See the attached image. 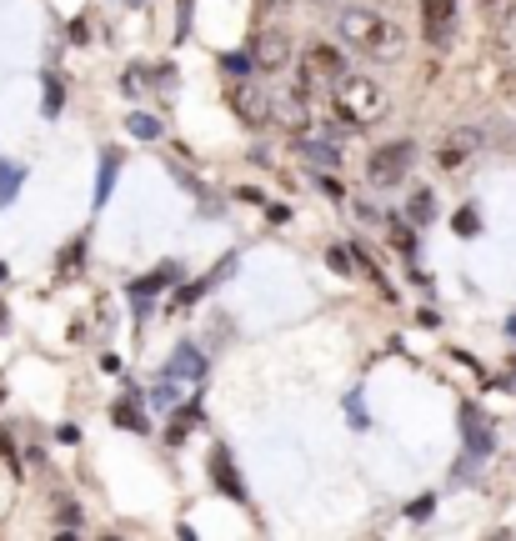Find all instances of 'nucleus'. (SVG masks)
<instances>
[{
  "mask_svg": "<svg viewBox=\"0 0 516 541\" xmlns=\"http://www.w3.org/2000/svg\"><path fill=\"white\" fill-rule=\"evenodd\" d=\"M331 106L346 126L366 131V126H381L391 116V96L376 76H361V71H346L336 86H331Z\"/></svg>",
  "mask_w": 516,
  "mask_h": 541,
  "instance_id": "1",
  "label": "nucleus"
},
{
  "mask_svg": "<svg viewBox=\"0 0 516 541\" xmlns=\"http://www.w3.org/2000/svg\"><path fill=\"white\" fill-rule=\"evenodd\" d=\"M396 246H401L406 256H416V236H406V226H396Z\"/></svg>",
  "mask_w": 516,
  "mask_h": 541,
  "instance_id": "27",
  "label": "nucleus"
},
{
  "mask_svg": "<svg viewBox=\"0 0 516 541\" xmlns=\"http://www.w3.org/2000/svg\"><path fill=\"white\" fill-rule=\"evenodd\" d=\"M406 216H411V226H426V221L436 216V196H431L426 186H416L411 201H406Z\"/></svg>",
  "mask_w": 516,
  "mask_h": 541,
  "instance_id": "13",
  "label": "nucleus"
},
{
  "mask_svg": "<svg viewBox=\"0 0 516 541\" xmlns=\"http://www.w3.org/2000/svg\"><path fill=\"white\" fill-rule=\"evenodd\" d=\"M236 116H241L246 126H266V121H271V101H266L261 91H251V96H236Z\"/></svg>",
  "mask_w": 516,
  "mask_h": 541,
  "instance_id": "10",
  "label": "nucleus"
},
{
  "mask_svg": "<svg viewBox=\"0 0 516 541\" xmlns=\"http://www.w3.org/2000/svg\"><path fill=\"white\" fill-rule=\"evenodd\" d=\"M481 6H491V0H481Z\"/></svg>",
  "mask_w": 516,
  "mask_h": 541,
  "instance_id": "30",
  "label": "nucleus"
},
{
  "mask_svg": "<svg viewBox=\"0 0 516 541\" xmlns=\"http://www.w3.org/2000/svg\"><path fill=\"white\" fill-rule=\"evenodd\" d=\"M221 66H226L231 76H246V71H256V56H251V51H246V56H226Z\"/></svg>",
  "mask_w": 516,
  "mask_h": 541,
  "instance_id": "21",
  "label": "nucleus"
},
{
  "mask_svg": "<svg viewBox=\"0 0 516 541\" xmlns=\"http://www.w3.org/2000/svg\"><path fill=\"white\" fill-rule=\"evenodd\" d=\"M451 26H456V0H421V31L431 41H446Z\"/></svg>",
  "mask_w": 516,
  "mask_h": 541,
  "instance_id": "7",
  "label": "nucleus"
},
{
  "mask_svg": "<svg viewBox=\"0 0 516 541\" xmlns=\"http://www.w3.org/2000/svg\"><path fill=\"white\" fill-rule=\"evenodd\" d=\"M341 41H346L351 51L371 56V61H386V56L401 51L406 36H401L396 21H386L381 11H371V6H351V11L341 16Z\"/></svg>",
  "mask_w": 516,
  "mask_h": 541,
  "instance_id": "2",
  "label": "nucleus"
},
{
  "mask_svg": "<svg viewBox=\"0 0 516 541\" xmlns=\"http://www.w3.org/2000/svg\"><path fill=\"white\" fill-rule=\"evenodd\" d=\"M251 56H256V71H286L291 66V31H261L251 41Z\"/></svg>",
  "mask_w": 516,
  "mask_h": 541,
  "instance_id": "5",
  "label": "nucleus"
},
{
  "mask_svg": "<svg viewBox=\"0 0 516 541\" xmlns=\"http://www.w3.org/2000/svg\"><path fill=\"white\" fill-rule=\"evenodd\" d=\"M256 6H261V11H286L291 0H256Z\"/></svg>",
  "mask_w": 516,
  "mask_h": 541,
  "instance_id": "28",
  "label": "nucleus"
},
{
  "mask_svg": "<svg viewBox=\"0 0 516 541\" xmlns=\"http://www.w3.org/2000/svg\"><path fill=\"white\" fill-rule=\"evenodd\" d=\"M166 376H191V381H201V376H206V356H201L196 346H181V351L171 356Z\"/></svg>",
  "mask_w": 516,
  "mask_h": 541,
  "instance_id": "9",
  "label": "nucleus"
},
{
  "mask_svg": "<svg viewBox=\"0 0 516 541\" xmlns=\"http://www.w3.org/2000/svg\"><path fill=\"white\" fill-rule=\"evenodd\" d=\"M431 511H436V501H431V496H421V501H411V506H406V516H411V521H426Z\"/></svg>",
  "mask_w": 516,
  "mask_h": 541,
  "instance_id": "23",
  "label": "nucleus"
},
{
  "mask_svg": "<svg viewBox=\"0 0 516 541\" xmlns=\"http://www.w3.org/2000/svg\"><path fill=\"white\" fill-rule=\"evenodd\" d=\"M126 126H131V136H141V141H156V136H161V121H151V116H131Z\"/></svg>",
  "mask_w": 516,
  "mask_h": 541,
  "instance_id": "19",
  "label": "nucleus"
},
{
  "mask_svg": "<svg viewBox=\"0 0 516 541\" xmlns=\"http://www.w3.org/2000/svg\"><path fill=\"white\" fill-rule=\"evenodd\" d=\"M456 231H461V236H476V211H471V206L456 211Z\"/></svg>",
  "mask_w": 516,
  "mask_h": 541,
  "instance_id": "24",
  "label": "nucleus"
},
{
  "mask_svg": "<svg viewBox=\"0 0 516 541\" xmlns=\"http://www.w3.org/2000/svg\"><path fill=\"white\" fill-rule=\"evenodd\" d=\"M56 516H61V526H81V511H76L71 501H61V506H56Z\"/></svg>",
  "mask_w": 516,
  "mask_h": 541,
  "instance_id": "25",
  "label": "nucleus"
},
{
  "mask_svg": "<svg viewBox=\"0 0 516 541\" xmlns=\"http://www.w3.org/2000/svg\"><path fill=\"white\" fill-rule=\"evenodd\" d=\"M111 416H116V426H131V431H146V421H141V411H136L131 401H116V406H111Z\"/></svg>",
  "mask_w": 516,
  "mask_h": 541,
  "instance_id": "18",
  "label": "nucleus"
},
{
  "mask_svg": "<svg viewBox=\"0 0 516 541\" xmlns=\"http://www.w3.org/2000/svg\"><path fill=\"white\" fill-rule=\"evenodd\" d=\"M326 261H331V271L351 276V251H346V246H331V251H326Z\"/></svg>",
  "mask_w": 516,
  "mask_h": 541,
  "instance_id": "22",
  "label": "nucleus"
},
{
  "mask_svg": "<svg viewBox=\"0 0 516 541\" xmlns=\"http://www.w3.org/2000/svg\"><path fill=\"white\" fill-rule=\"evenodd\" d=\"M61 101H66L61 81H56V76H46V116H61Z\"/></svg>",
  "mask_w": 516,
  "mask_h": 541,
  "instance_id": "20",
  "label": "nucleus"
},
{
  "mask_svg": "<svg viewBox=\"0 0 516 541\" xmlns=\"http://www.w3.org/2000/svg\"><path fill=\"white\" fill-rule=\"evenodd\" d=\"M476 151H481V131H476V126L446 131V136H441V146H436V166H441V171H461Z\"/></svg>",
  "mask_w": 516,
  "mask_h": 541,
  "instance_id": "4",
  "label": "nucleus"
},
{
  "mask_svg": "<svg viewBox=\"0 0 516 541\" xmlns=\"http://www.w3.org/2000/svg\"><path fill=\"white\" fill-rule=\"evenodd\" d=\"M301 156L316 161V166H341V146H336V141H311V136H306V141H301Z\"/></svg>",
  "mask_w": 516,
  "mask_h": 541,
  "instance_id": "12",
  "label": "nucleus"
},
{
  "mask_svg": "<svg viewBox=\"0 0 516 541\" xmlns=\"http://www.w3.org/2000/svg\"><path fill=\"white\" fill-rule=\"evenodd\" d=\"M411 166H416V146H411V141H391V146L371 151L366 181H371V186H401V181L411 176Z\"/></svg>",
  "mask_w": 516,
  "mask_h": 541,
  "instance_id": "3",
  "label": "nucleus"
},
{
  "mask_svg": "<svg viewBox=\"0 0 516 541\" xmlns=\"http://www.w3.org/2000/svg\"><path fill=\"white\" fill-rule=\"evenodd\" d=\"M211 466H216V481H221V491L241 501L246 491H241V481H236V466H231V451H226V446H216V451H211Z\"/></svg>",
  "mask_w": 516,
  "mask_h": 541,
  "instance_id": "11",
  "label": "nucleus"
},
{
  "mask_svg": "<svg viewBox=\"0 0 516 541\" xmlns=\"http://www.w3.org/2000/svg\"><path fill=\"white\" fill-rule=\"evenodd\" d=\"M176 271H181V266H176V261H166V266H156V276H146V281H136L131 291H136V296H151V291H161L166 281H176Z\"/></svg>",
  "mask_w": 516,
  "mask_h": 541,
  "instance_id": "16",
  "label": "nucleus"
},
{
  "mask_svg": "<svg viewBox=\"0 0 516 541\" xmlns=\"http://www.w3.org/2000/svg\"><path fill=\"white\" fill-rule=\"evenodd\" d=\"M21 181H26V166H0V211H6V206L16 201Z\"/></svg>",
  "mask_w": 516,
  "mask_h": 541,
  "instance_id": "15",
  "label": "nucleus"
},
{
  "mask_svg": "<svg viewBox=\"0 0 516 541\" xmlns=\"http://www.w3.org/2000/svg\"><path fill=\"white\" fill-rule=\"evenodd\" d=\"M116 171H121V161L106 156V161H101V181H96V206H106V196H111V186H116Z\"/></svg>",
  "mask_w": 516,
  "mask_h": 541,
  "instance_id": "17",
  "label": "nucleus"
},
{
  "mask_svg": "<svg viewBox=\"0 0 516 541\" xmlns=\"http://www.w3.org/2000/svg\"><path fill=\"white\" fill-rule=\"evenodd\" d=\"M501 61H506V71H511V81H516V6L506 11V21H501Z\"/></svg>",
  "mask_w": 516,
  "mask_h": 541,
  "instance_id": "14",
  "label": "nucleus"
},
{
  "mask_svg": "<svg viewBox=\"0 0 516 541\" xmlns=\"http://www.w3.org/2000/svg\"><path fill=\"white\" fill-rule=\"evenodd\" d=\"M276 116H281V126H286V131H296V136H306V131H311V111H306V101H301V96H281V101H276Z\"/></svg>",
  "mask_w": 516,
  "mask_h": 541,
  "instance_id": "8",
  "label": "nucleus"
},
{
  "mask_svg": "<svg viewBox=\"0 0 516 541\" xmlns=\"http://www.w3.org/2000/svg\"><path fill=\"white\" fill-rule=\"evenodd\" d=\"M306 81H326V86H336L341 76H346V56L336 51V46H326V41H316V46H306Z\"/></svg>",
  "mask_w": 516,
  "mask_h": 541,
  "instance_id": "6",
  "label": "nucleus"
},
{
  "mask_svg": "<svg viewBox=\"0 0 516 541\" xmlns=\"http://www.w3.org/2000/svg\"><path fill=\"white\" fill-rule=\"evenodd\" d=\"M321 191H326V196H331V201H341V196H346V186H341V181H336V176H321Z\"/></svg>",
  "mask_w": 516,
  "mask_h": 541,
  "instance_id": "26",
  "label": "nucleus"
},
{
  "mask_svg": "<svg viewBox=\"0 0 516 541\" xmlns=\"http://www.w3.org/2000/svg\"><path fill=\"white\" fill-rule=\"evenodd\" d=\"M321 6H336V0H321Z\"/></svg>",
  "mask_w": 516,
  "mask_h": 541,
  "instance_id": "29",
  "label": "nucleus"
}]
</instances>
